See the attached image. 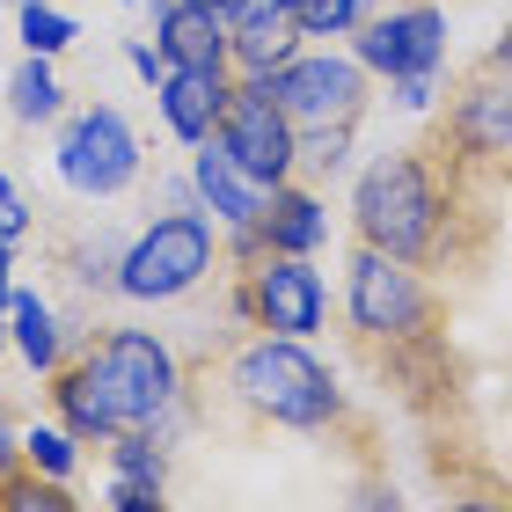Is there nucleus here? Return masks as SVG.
I'll return each instance as SVG.
<instances>
[{
    "label": "nucleus",
    "mask_w": 512,
    "mask_h": 512,
    "mask_svg": "<svg viewBox=\"0 0 512 512\" xmlns=\"http://www.w3.org/2000/svg\"><path fill=\"white\" fill-rule=\"evenodd\" d=\"M8 271H15V242H0V300L15 293V278H8Z\"/></svg>",
    "instance_id": "nucleus-35"
},
{
    "label": "nucleus",
    "mask_w": 512,
    "mask_h": 512,
    "mask_svg": "<svg viewBox=\"0 0 512 512\" xmlns=\"http://www.w3.org/2000/svg\"><path fill=\"white\" fill-rule=\"evenodd\" d=\"M293 52H300V30H293L286 8L249 0V8L227 22V74H235V81H271Z\"/></svg>",
    "instance_id": "nucleus-18"
},
{
    "label": "nucleus",
    "mask_w": 512,
    "mask_h": 512,
    "mask_svg": "<svg viewBox=\"0 0 512 512\" xmlns=\"http://www.w3.org/2000/svg\"><path fill=\"white\" fill-rule=\"evenodd\" d=\"M344 512H410L403 491L388 483V461H374V469L352 476V498H344Z\"/></svg>",
    "instance_id": "nucleus-27"
},
{
    "label": "nucleus",
    "mask_w": 512,
    "mask_h": 512,
    "mask_svg": "<svg viewBox=\"0 0 512 512\" xmlns=\"http://www.w3.org/2000/svg\"><path fill=\"white\" fill-rule=\"evenodd\" d=\"M30 235V205H22L15 176H0V242H22Z\"/></svg>",
    "instance_id": "nucleus-30"
},
{
    "label": "nucleus",
    "mask_w": 512,
    "mask_h": 512,
    "mask_svg": "<svg viewBox=\"0 0 512 512\" xmlns=\"http://www.w3.org/2000/svg\"><path fill=\"white\" fill-rule=\"evenodd\" d=\"M432 139L476 191L505 198L512 191V81H498L491 66H469L439 103Z\"/></svg>",
    "instance_id": "nucleus-5"
},
{
    "label": "nucleus",
    "mask_w": 512,
    "mask_h": 512,
    "mask_svg": "<svg viewBox=\"0 0 512 512\" xmlns=\"http://www.w3.org/2000/svg\"><path fill=\"white\" fill-rule=\"evenodd\" d=\"M395 110H410V118H432L439 110V74H403V81H381Z\"/></svg>",
    "instance_id": "nucleus-29"
},
{
    "label": "nucleus",
    "mask_w": 512,
    "mask_h": 512,
    "mask_svg": "<svg viewBox=\"0 0 512 512\" xmlns=\"http://www.w3.org/2000/svg\"><path fill=\"white\" fill-rule=\"evenodd\" d=\"M425 469L447 498V512H512V469H498V454L476 447V432L425 439Z\"/></svg>",
    "instance_id": "nucleus-13"
},
{
    "label": "nucleus",
    "mask_w": 512,
    "mask_h": 512,
    "mask_svg": "<svg viewBox=\"0 0 512 512\" xmlns=\"http://www.w3.org/2000/svg\"><path fill=\"white\" fill-rule=\"evenodd\" d=\"M191 191H198L205 220H213L220 235H227V227H249L256 213H264V198H271L264 183H256V176L242 169V161L220 147V139H205V147H191Z\"/></svg>",
    "instance_id": "nucleus-16"
},
{
    "label": "nucleus",
    "mask_w": 512,
    "mask_h": 512,
    "mask_svg": "<svg viewBox=\"0 0 512 512\" xmlns=\"http://www.w3.org/2000/svg\"><path fill=\"white\" fill-rule=\"evenodd\" d=\"M220 271V227L205 213H161L118 249V293L125 300H191Z\"/></svg>",
    "instance_id": "nucleus-6"
},
{
    "label": "nucleus",
    "mask_w": 512,
    "mask_h": 512,
    "mask_svg": "<svg viewBox=\"0 0 512 512\" xmlns=\"http://www.w3.org/2000/svg\"><path fill=\"white\" fill-rule=\"evenodd\" d=\"M125 66H132V74H139V81H147V88H154L161 74H169V66H161V52H154V44H147V37H125Z\"/></svg>",
    "instance_id": "nucleus-31"
},
{
    "label": "nucleus",
    "mask_w": 512,
    "mask_h": 512,
    "mask_svg": "<svg viewBox=\"0 0 512 512\" xmlns=\"http://www.w3.org/2000/svg\"><path fill=\"white\" fill-rule=\"evenodd\" d=\"M0 8H15V0H0Z\"/></svg>",
    "instance_id": "nucleus-38"
},
{
    "label": "nucleus",
    "mask_w": 512,
    "mask_h": 512,
    "mask_svg": "<svg viewBox=\"0 0 512 512\" xmlns=\"http://www.w3.org/2000/svg\"><path fill=\"white\" fill-rule=\"evenodd\" d=\"M256 242H264V256H315L322 242H330V198L315 191V183H278V191L264 198V213L249 220Z\"/></svg>",
    "instance_id": "nucleus-15"
},
{
    "label": "nucleus",
    "mask_w": 512,
    "mask_h": 512,
    "mask_svg": "<svg viewBox=\"0 0 512 512\" xmlns=\"http://www.w3.org/2000/svg\"><path fill=\"white\" fill-rule=\"evenodd\" d=\"M44 381H52L44 395L74 439L154 432L183 403V359L154 330H88Z\"/></svg>",
    "instance_id": "nucleus-3"
},
{
    "label": "nucleus",
    "mask_w": 512,
    "mask_h": 512,
    "mask_svg": "<svg viewBox=\"0 0 512 512\" xmlns=\"http://www.w3.org/2000/svg\"><path fill=\"white\" fill-rule=\"evenodd\" d=\"M154 52L161 66H183V74H227V22L191 8V0H154Z\"/></svg>",
    "instance_id": "nucleus-17"
},
{
    "label": "nucleus",
    "mask_w": 512,
    "mask_h": 512,
    "mask_svg": "<svg viewBox=\"0 0 512 512\" xmlns=\"http://www.w3.org/2000/svg\"><path fill=\"white\" fill-rule=\"evenodd\" d=\"M264 88H271V103L286 110L293 132H300V125H359L381 81L366 74L344 44H300Z\"/></svg>",
    "instance_id": "nucleus-10"
},
{
    "label": "nucleus",
    "mask_w": 512,
    "mask_h": 512,
    "mask_svg": "<svg viewBox=\"0 0 512 512\" xmlns=\"http://www.w3.org/2000/svg\"><path fill=\"white\" fill-rule=\"evenodd\" d=\"M74 461H81V439L66 425H30V432H22V469L66 483V476H74Z\"/></svg>",
    "instance_id": "nucleus-24"
},
{
    "label": "nucleus",
    "mask_w": 512,
    "mask_h": 512,
    "mask_svg": "<svg viewBox=\"0 0 512 512\" xmlns=\"http://www.w3.org/2000/svg\"><path fill=\"white\" fill-rule=\"evenodd\" d=\"M15 469H22V432L8 425V410H0V483H8Z\"/></svg>",
    "instance_id": "nucleus-32"
},
{
    "label": "nucleus",
    "mask_w": 512,
    "mask_h": 512,
    "mask_svg": "<svg viewBox=\"0 0 512 512\" xmlns=\"http://www.w3.org/2000/svg\"><path fill=\"white\" fill-rule=\"evenodd\" d=\"M191 8H205V15H220V22H235V15L249 8V0H191Z\"/></svg>",
    "instance_id": "nucleus-34"
},
{
    "label": "nucleus",
    "mask_w": 512,
    "mask_h": 512,
    "mask_svg": "<svg viewBox=\"0 0 512 512\" xmlns=\"http://www.w3.org/2000/svg\"><path fill=\"white\" fill-rule=\"evenodd\" d=\"M447 322H454V293L439 278L352 242V264H344V337H352L359 359L417 344V337H447Z\"/></svg>",
    "instance_id": "nucleus-4"
},
{
    "label": "nucleus",
    "mask_w": 512,
    "mask_h": 512,
    "mask_svg": "<svg viewBox=\"0 0 512 512\" xmlns=\"http://www.w3.org/2000/svg\"><path fill=\"white\" fill-rule=\"evenodd\" d=\"M103 505H110V512H169V483H132V476H110Z\"/></svg>",
    "instance_id": "nucleus-28"
},
{
    "label": "nucleus",
    "mask_w": 512,
    "mask_h": 512,
    "mask_svg": "<svg viewBox=\"0 0 512 512\" xmlns=\"http://www.w3.org/2000/svg\"><path fill=\"white\" fill-rule=\"evenodd\" d=\"M213 139L242 161L256 183H264V191L293 183V118L271 103L264 81H235V88H227V110H220V132Z\"/></svg>",
    "instance_id": "nucleus-12"
},
{
    "label": "nucleus",
    "mask_w": 512,
    "mask_h": 512,
    "mask_svg": "<svg viewBox=\"0 0 512 512\" xmlns=\"http://www.w3.org/2000/svg\"><path fill=\"white\" fill-rule=\"evenodd\" d=\"M352 132L359 125H300L293 132V176L315 183V191L330 176H344V169H352Z\"/></svg>",
    "instance_id": "nucleus-21"
},
{
    "label": "nucleus",
    "mask_w": 512,
    "mask_h": 512,
    "mask_svg": "<svg viewBox=\"0 0 512 512\" xmlns=\"http://www.w3.org/2000/svg\"><path fill=\"white\" fill-rule=\"evenodd\" d=\"M491 191H476L469 176L439 154V139H410V147H388L381 161H366L352 183V242L395 256V264H417L439 286H476L491 271L498 249V213Z\"/></svg>",
    "instance_id": "nucleus-1"
},
{
    "label": "nucleus",
    "mask_w": 512,
    "mask_h": 512,
    "mask_svg": "<svg viewBox=\"0 0 512 512\" xmlns=\"http://www.w3.org/2000/svg\"><path fill=\"white\" fill-rule=\"evenodd\" d=\"M227 88H235V74H183V66H169V74L154 81V118H161V132H169L176 147H205V139L220 132Z\"/></svg>",
    "instance_id": "nucleus-14"
},
{
    "label": "nucleus",
    "mask_w": 512,
    "mask_h": 512,
    "mask_svg": "<svg viewBox=\"0 0 512 512\" xmlns=\"http://www.w3.org/2000/svg\"><path fill=\"white\" fill-rule=\"evenodd\" d=\"M374 8L381 0H293V30L300 44H344Z\"/></svg>",
    "instance_id": "nucleus-23"
},
{
    "label": "nucleus",
    "mask_w": 512,
    "mask_h": 512,
    "mask_svg": "<svg viewBox=\"0 0 512 512\" xmlns=\"http://www.w3.org/2000/svg\"><path fill=\"white\" fill-rule=\"evenodd\" d=\"M264 8H286V15H293V0H264Z\"/></svg>",
    "instance_id": "nucleus-36"
},
{
    "label": "nucleus",
    "mask_w": 512,
    "mask_h": 512,
    "mask_svg": "<svg viewBox=\"0 0 512 512\" xmlns=\"http://www.w3.org/2000/svg\"><path fill=\"white\" fill-rule=\"evenodd\" d=\"M110 476H132V483H169V447L154 432H118L110 439Z\"/></svg>",
    "instance_id": "nucleus-26"
},
{
    "label": "nucleus",
    "mask_w": 512,
    "mask_h": 512,
    "mask_svg": "<svg viewBox=\"0 0 512 512\" xmlns=\"http://www.w3.org/2000/svg\"><path fill=\"white\" fill-rule=\"evenodd\" d=\"M447 37L454 30L439 0H388L344 37V52L374 81H403V74H447Z\"/></svg>",
    "instance_id": "nucleus-11"
},
{
    "label": "nucleus",
    "mask_w": 512,
    "mask_h": 512,
    "mask_svg": "<svg viewBox=\"0 0 512 512\" xmlns=\"http://www.w3.org/2000/svg\"><path fill=\"white\" fill-rule=\"evenodd\" d=\"M8 118L15 125H59L66 118V88L52 74V59H30L22 52V66L8 74Z\"/></svg>",
    "instance_id": "nucleus-20"
},
{
    "label": "nucleus",
    "mask_w": 512,
    "mask_h": 512,
    "mask_svg": "<svg viewBox=\"0 0 512 512\" xmlns=\"http://www.w3.org/2000/svg\"><path fill=\"white\" fill-rule=\"evenodd\" d=\"M118 8H139V0H118Z\"/></svg>",
    "instance_id": "nucleus-37"
},
{
    "label": "nucleus",
    "mask_w": 512,
    "mask_h": 512,
    "mask_svg": "<svg viewBox=\"0 0 512 512\" xmlns=\"http://www.w3.org/2000/svg\"><path fill=\"white\" fill-rule=\"evenodd\" d=\"M15 37H22V52L30 59H59L66 44L81 37V22L59 8V0H15Z\"/></svg>",
    "instance_id": "nucleus-22"
},
{
    "label": "nucleus",
    "mask_w": 512,
    "mask_h": 512,
    "mask_svg": "<svg viewBox=\"0 0 512 512\" xmlns=\"http://www.w3.org/2000/svg\"><path fill=\"white\" fill-rule=\"evenodd\" d=\"M483 66H491L498 81H512V22H505V30L491 37V52H483Z\"/></svg>",
    "instance_id": "nucleus-33"
},
{
    "label": "nucleus",
    "mask_w": 512,
    "mask_h": 512,
    "mask_svg": "<svg viewBox=\"0 0 512 512\" xmlns=\"http://www.w3.org/2000/svg\"><path fill=\"white\" fill-rule=\"evenodd\" d=\"M227 315L264 337H315L330 322V286L315 256H256L249 271H227Z\"/></svg>",
    "instance_id": "nucleus-8"
},
{
    "label": "nucleus",
    "mask_w": 512,
    "mask_h": 512,
    "mask_svg": "<svg viewBox=\"0 0 512 512\" xmlns=\"http://www.w3.org/2000/svg\"><path fill=\"white\" fill-rule=\"evenodd\" d=\"M8 344L22 352L30 374H52V366L66 359V330H59V315L44 308L37 293H8Z\"/></svg>",
    "instance_id": "nucleus-19"
},
{
    "label": "nucleus",
    "mask_w": 512,
    "mask_h": 512,
    "mask_svg": "<svg viewBox=\"0 0 512 512\" xmlns=\"http://www.w3.org/2000/svg\"><path fill=\"white\" fill-rule=\"evenodd\" d=\"M59 183L74 198H118L139 183L147 169V147H139V132L118 103H81L59 118Z\"/></svg>",
    "instance_id": "nucleus-9"
},
{
    "label": "nucleus",
    "mask_w": 512,
    "mask_h": 512,
    "mask_svg": "<svg viewBox=\"0 0 512 512\" xmlns=\"http://www.w3.org/2000/svg\"><path fill=\"white\" fill-rule=\"evenodd\" d=\"M0 512H81V498L66 491V483L37 476V469H15L0 483Z\"/></svg>",
    "instance_id": "nucleus-25"
},
{
    "label": "nucleus",
    "mask_w": 512,
    "mask_h": 512,
    "mask_svg": "<svg viewBox=\"0 0 512 512\" xmlns=\"http://www.w3.org/2000/svg\"><path fill=\"white\" fill-rule=\"evenodd\" d=\"M381 374V388L403 403L425 439H461L476 432V395H469V366H461L454 337H417V344H395V352L366 359Z\"/></svg>",
    "instance_id": "nucleus-7"
},
{
    "label": "nucleus",
    "mask_w": 512,
    "mask_h": 512,
    "mask_svg": "<svg viewBox=\"0 0 512 512\" xmlns=\"http://www.w3.org/2000/svg\"><path fill=\"white\" fill-rule=\"evenodd\" d=\"M183 410L198 425H227V432H300V439H330L352 447L359 469H374L381 454V425L366 417L344 381L308 352V337H264L249 330L220 352V366H183Z\"/></svg>",
    "instance_id": "nucleus-2"
}]
</instances>
